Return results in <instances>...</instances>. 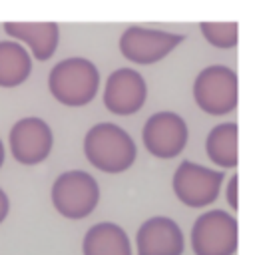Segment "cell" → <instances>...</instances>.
Listing matches in <instances>:
<instances>
[{"instance_id":"obj_13","label":"cell","mask_w":255,"mask_h":255,"mask_svg":"<svg viewBox=\"0 0 255 255\" xmlns=\"http://www.w3.org/2000/svg\"><path fill=\"white\" fill-rule=\"evenodd\" d=\"M84 255H133L131 243L124 227L112 221L92 225L82 241Z\"/></svg>"},{"instance_id":"obj_5","label":"cell","mask_w":255,"mask_h":255,"mask_svg":"<svg viewBox=\"0 0 255 255\" xmlns=\"http://www.w3.org/2000/svg\"><path fill=\"white\" fill-rule=\"evenodd\" d=\"M223 177L225 175L219 169H211L191 159H183L171 177V189L183 205L191 209H201L217 199Z\"/></svg>"},{"instance_id":"obj_18","label":"cell","mask_w":255,"mask_h":255,"mask_svg":"<svg viewBox=\"0 0 255 255\" xmlns=\"http://www.w3.org/2000/svg\"><path fill=\"white\" fill-rule=\"evenodd\" d=\"M8 211H10V199H8V195H6V191L0 187V223L6 219V215H8Z\"/></svg>"},{"instance_id":"obj_4","label":"cell","mask_w":255,"mask_h":255,"mask_svg":"<svg viewBox=\"0 0 255 255\" xmlns=\"http://www.w3.org/2000/svg\"><path fill=\"white\" fill-rule=\"evenodd\" d=\"M193 100L209 116H225L237 108V74L235 70L211 64L203 68L193 82Z\"/></svg>"},{"instance_id":"obj_15","label":"cell","mask_w":255,"mask_h":255,"mask_svg":"<svg viewBox=\"0 0 255 255\" xmlns=\"http://www.w3.org/2000/svg\"><path fill=\"white\" fill-rule=\"evenodd\" d=\"M205 153L215 165L223 169L235 167L237 165V124L233 122L217 124L205 137Z\"/></svg>"},{"instance_id":"obj_12","label":"cell","mask_w":255,"mask_h":255,"mask_svg":"<svg viewBox=\"0 0 255 255\" xmlns=\"http://www.w3.org/2000/svg\"><path fill=\"white\" fill-rule=\"evenodd\" d=\"M4 32L40 62L50 60L60 42V26L56 22H4Z\"/></svg>"},{"instance_id":"obj_11","label":"cell","mask_w":255,"mask_h":255,"mask_svg":"<svg viewBox=\"0 0 255 255\" xmlns=\"http://www.w3.org/2000/svg\"><path fill=\"white\" fill-rule=\"evenodd\" d=\"M185 247L181 227L165 215L145 219L135 233L137 255H181Z\"/></svg>"},{"instance_id":"obj_2","label":"cell","mask_w":255,"mask_h":255,"mask_svg":"<svg viewBox=\"0 0 255 255\" xmlns=\"http://www.w3.org/2000/svg\"><path fill=\"white\" fill-rule=\"evenodd\" d=\"M48 90L56 102L68 108L90 104L100 90V72L88 58L72 56L60 60L48 76Z\"/></svg>"},{"instance_id":"obj_16","label":"cell","mask_w":255,"mask_h":255,"mask_svg":"<svg viewBox=\"0 0 255 255\" xmlns=\"http://www.w3.org/2000/svg\"><path fill=\"white\" fill-rule=\"evenodd\" d=\"M199 30L201 36L219 50H231L237 46L239 40L237 22H201Z\"/></svg>"},{"instance_id":"obj_8","label":"cell","mask_w":255,"mask_h":255,"mask_svg":"<svg viewBox=\"0 0 255 255\" xmlns=\"http://www.w3.org/2000/svg\"><path fill=\"white\" fill-rule=\"evenodd\" d=\"M187 124L175 112L151 114L141 129V141L145 149L159 159H171L179 155L187 143Z\"/></svg>"},{"instance_id":"obj_6","label":"cell","mask_w":255,"mask_h":255,"mask_svg":"<svg viewBox=\"0 0 255 255\" xmlns=\"http://www.w3.org/2000/svg\"><path fill=\"white\" fill-rule=\"evenodd\" d=\"M189 237L195 255H235L237 219L223 209H209L195 219Z\"/></svg>"},{"instance_id":"obj_9","label":"cell","mask_w":255,"mask_h":255,"mask_svg":"<svg viewBox=\"0 0 255 255\" xmlns=\"http://www.w3.org/2000/svg\"><path fill=\"white\" fill-rule=\"evenodd\" d=\"M8 145L14 159L22 165L42 163L54 145L52 128L42 118H22L18 120L8 133Z\"/></svg>"},{"instance_id":"obj_14","label":"cell","mask_w":255,"mask_h":255,"mask_svg":"<svg viewBox=\"0 0 255 255\" xmlns=\"http://www.w3.org/2000/svg\"><path fill=\"white\" fill-rule=\"evenodd\" d=\"M32 74V56L28 50L14 42H0V88H16L24 84Z\"/></svg>"},{"instance_id":"obj_10","label":"cell","mask_w":255,"mask_h":255,"mask_svg":"<svg viewBox=\"0 0 255 255\" xmlns=\"http://www.w3.org/2000/svg\"><path fill=\"white\" fill-rule=\"evenodd\" d=\"M147 100V84L133 68L114 70L104 86V106L116 116L137 114Z\"/></svg>"},{"instance_id":"obj_1","label":"cell","mask_w":255,"mask_h":255,"mask_svg":"<svg viewBox=\"0 0 255 255\" xmlns=\"http://www.w3.org/2000/svg\"><path fill=\"white\" fill-rule=\"evenodd\" d=\"M84 155L104 173H122L133 165L137 147L124 128L112 122H100L84 137Z\"/></svg>"},{"instance_id":"obj_19","label":"cell","mask_w":255,"mask_h":255,"mask_svg":"<svg viewBox=\"0 0 255 255\" xmlns=\"http://www.w3.org/2000/svg\"><path fill=\"white\" fill-rule=\"evenodd\" d=\"M4 157H6V151H4V143H2V139H0V167L4 165Z\"/></svg>"},{"instance_id":"obj_7","label":"cell","mask_w":255,"mask_h":255,"mask_svg":"<svg viewBox=\"0 0 255 255\" xmlns=\"http://www.w3.org/2000/svg\"><path fill=\"white\" fill-rule=\"evenodd\" d=\"M183 40L185 36L177 32L129 26L120 36V52L131 64L151 66L171 54Z\"/></svg>"},{"instance_id":"obj_3","label":"cell","mask_w":255,"mask_h":255,"mask_svg":"<svg viewBox=\"0 0 255 255\" xmlns=\"http://www.w3.org/2000/svg\"><path fill=\"white\" fill-rule=\"evenodd\" d=\"M100 201V185L96 177L82 169H70L52 183L54 209L66 219H84L92 215Z\"/></svg>"},{"instance_id":"obj_17","label":"cell","mask_w":255,"mask_h":255,"mask_svg":"<svg viewBox=\"0 0 255 255\" xmlns=\"http://www.w3.org/2000/svg\"><path fill=\"white\" fill-rule=\"evenodd\" d=\"M225 197H227V203L231 209H237V175H229V181H227V189H225Z\"/></svg>"}]
</instances>
